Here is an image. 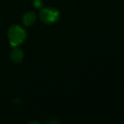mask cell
Listing matches in <instances>:
<instances>
[{
    "instance_id": "6da1fadb",
    "label": "cell",
    "mask_w": 124,
    "mask_h": 124,
    "mask_svg": "<svg viewBox=\"0 0 124 124\" xmlns=\"http://www.w3.org/2000/svg\"><path fill=\"white\" fill-rule=\"evenodd\" d=\"M27 31L23 27L18 24L12 25L8 30V39L11 47H19L26 41Z\"/></svg>"
},
{
    "instance_id": "7a4b0ae2",
    "label": "cell",
    "mask_w": 124,
    "mask_h": 124,
    "mask_svg": "<svg viewBox=\"0 0 124 124\" xmlns=\"http://www.w3.org/2000/svg\"><path fill=\"white\" fill-rule=\"evenodd\" d=\"M61 14L57 8L46 7L41 8L39 12V18L41 22L46 25H52L60 20Z\"/></svg>"
},
{
    "instance_id": "3957f363",
    "label": "cell",
    "mask_w": 124,
    "mask_h": 124,
    "mask_svg": "<svg viewBox=\"0 0 124 124\" xmlns=\"http://www.w3.org/2000/svg\"><path fill=\"white\" fill-rule=\"evenodd\" d=\"M24 58H25V53L23 50L19 47H13L10 52V59L12 62L15 64H20L23 61Z\"/></svg>"
},
{
    "instance_id": "277c9868",
    "label": "cell",
    "mask_w": 124,
    "mask_h": 124,
    "mask_svg": "<svg viewBox=\"0 0 124 124\" xmlns=\"http://www.w3.org/2000/svg\"><path fill=\"white\" fill-rule=\"evenodd\" d=\"M37 20V15L34 11H28L25 13L22 16L21 21L25 27H31L36 23Z\"/></svg>"
},
{
    "instance_id": "5b68a950",
    "label": "cell",
    "mask_w": 124,
    "mask_h": 124,
    "mask_svg": "<svg viewBox=\"0 0 124 124\" xmlns=\"http://www.w3.org/2000/svg\"><path fill=\"white\" fill-rule=\"evenodd\" d=\"M32 4L34 8L41 10V8H43V0H33Z\"/></svg>"
},
{
    "instance_id": "8992f818",
    "label": "cell",
    "mask_w": 124,
    "mask_h": 124,
    "mask_svg": "<svg viewBox=\"0 0 124 124\" xmlns=\"http://www.w3.org/2000/svg\"><path fill=\"white\" fill-rule=\"evenodd\" d=\"M38 123V122H31V123Z\"/></svg>"
}]
</instances>
